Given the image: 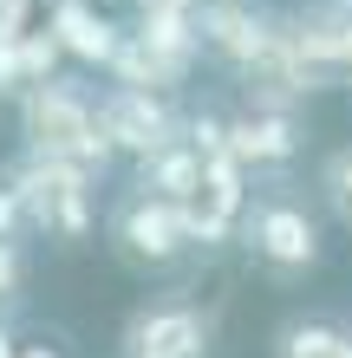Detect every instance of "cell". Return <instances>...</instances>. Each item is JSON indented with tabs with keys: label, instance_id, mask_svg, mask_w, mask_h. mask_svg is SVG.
<instances>
[{
	"label": "cell",
	"instance_id": "obj_1",
	"mask_svg": "<svg viewBox=\"0 0 352 358\" xmlns=\"http://www.w3.org/2000/svg\"><path fill=\"white\" fill-rule=\"evenodd\" d=\"M20 131H27L33 157H59V163H78V170H105L118 157L105 124H98V98L78 78H39V85H27Z\"/></svg>",
	"mask_w": 352,
	"mask_h": 358
},
{
	"label": "cell",
	"instance_id": "obj_2",
	"mask_svg": "<svg viewBox=\"0 0 352 358\" xmlns=\"http://www.w3.org/2000/svg\"><path fill=\"white\" fill-rule=\"evenodd\" d=\"M105 235H111V255L124 267H137V273H170L190 248H202L196 208L157 196V189H137V182H131V196L111 208V228H105Z\"/></svg>",
	"mask_w": 352,
	"mask_h": 358
},
{
	"label": "cell",
	"instance_id": "obj_3",
	"mask_svg": "<svg viewBox=\"0 0 352 358\" xmlns=\"http://www.w3.org/2000/svg\"><path fill=\"white\" fill-rule=\"evenodd\" d=\"M241 248L248 261H255L267 280H307V273L320 267L326 241H320V215L307 208L300 196H281V189H267L241 208Z\"/></svg>",
	"mask_w": 352,
	"mask_h": 358
},
{
	"label": "cell",
	"instance_id": "obj_4",
	"mask_svg": "<svg viewBox=\"0 0 352 358\" xmlns=\"http://www.w3.org/2000/svg\"><path fill=\"white\" fill-rule=\"evenodd\" d=\"M274 33H281V59H287L300 92L352 85V13H339L333 0H326V13L274 20Z\"/></svg>",
	"mask_w": 352,
	"mask_h": 358
},
{
	"label": "cell",
	"instance_id": "obj_5",
	"mask_svg": "<svg viewBox=\"0 0 352 358\" xmlns=\"http://www.w3.org/2000/svg\"><path fill=\"white\" fill-rule=\"evenodd\" d=\"M216 320L196 300H143L118 332V358H209Z\"/></svg>",
	"mask_w": 352,
	"mask_h": 358
},
{
	"label": "cell",
	"instance_id": "obj_6",
	"mask_svg": "<svg viewBox=\"0 0 352 358\" xmlns=\"http://www.w3.org/2000/svg\"><path fill=\"white\" fill-rule=\"evenodd\" d=\"M7 182L20 189V202H27V222L52 228L59 241H78V235L92 228L85 170H78V163H59V157H27Z\"/></svg>",
	"mask_w": 352,
	"mask_h": 358
},
{
	"label": "cell",
	"instance_id": "obj_7",
	"mask_svg": "<svg viewBox=\"0 0 352 358\" xmlns=\"http://www.w3.org/2000/svg\"><path fill=\"white\" fill-rule=\"evenodd\" d=\"M98 124H105V137H111V150L118 157H157L163 143H176L183 137V117H176V104L163 98V92H143V85H105L98 92Z\"/></svg>",
	"mask_w": 352,
	"mask_h": 358
},
{
	"label": "cell",
	"instance_id": "obj_8",
	"mask_svg": "<svg viewBox=\"0 0 352 358\" xmlns=\"http://www.w3.org/2000/svg\"><path fill=\"white\" fill-rule=\"evenodd\" d=\"M196 33H202V46L241 78H255L267 59H274V20H261L248 0H209V7L196 13Z\"/></svg>",
	"mask_w": 352,
	"mask_h": 358
},
{
	"label": "cell",
	"instance_id": "obj_9",
	"mask_svg": "<svg viewBox=\"0 0 352 358\" xmlns=\"http://www.w3.org/2000/svg\"><path fill=\"white\" fill-rule=\"evenodd\" d=\"M229 150L248 163V170H274V163H294L300 150V131L287 111H267V104H255L248 117L229 124Z\"/></svg>",
	"mask_w": 352,
	"mask_h": 358
},
{
	"label": "cell",
	"instance_id": "obj_10",
	"mask_svg": "<svg viewBox=\"0 0 352 358\" xmlns=\"http://www.w3.org/2000/svg\"><path fill=\"white\" fill-rule=\"evenodd\" d=\"M52 39L78 59V66H111L118 46H124V33L111 27V13L85 7V0H59V13H52Z\"/></svg>",
	"mask_w": 352,
	"mask_h": 358
},
{
	"label": "cell",
	"instance_id": "obj_11",
	"mask_svg": "<svg viewBox=\"0 0 352 358\" xmlns=\"http://www.w3.org/2000/svg\"><path fill=\"white\" fill-rule=\"evenodd\" d=\"M274 358H352V326L326 320V313H294L274 326Z\"/></svg>",
	"mask_w": 352,
	"mask_h": 358
},
{
	"label": "cell",
	"instance_id": "obj_12",
	"mask_svg": "<svg viewBox=\"0 0 352 358\" xmlns=\"http://www.w3.org/2000/svg\"><path fill=\"white\" fill-rule=\"evenodd\" d=\"M137 189H157V196H170V202H196L202 196V157H196V143L176 137V143H163L157 157H143L137 163Z\"/></svg>",
	"mask_w": 352,
	"mask_h": 358
},
{
	"label": "cell",
	"instance_id": "obj_13",
	"mask_svg": "<svg viewBox=\"0 0 352 358\" xmlns=\"http://www.w3.org/2000/svg\"><path fill=\"white\" fill-rule=\"evenodd\" d=\"M314 189H320L326 215H333L339 228H352V143H339V150H326V157H320Z\"/></svg>",
	"mask_w": 352,
	"mask_h": 358
},
{
	"label": "cell",
	"instance_id": "obj_14",
	"mask_svg": "<svg viewBox=\"0 0 352 358\" xmlns=\"http://www.w3.org/2000/svg\"><path fill=\"white\" fill-rule=\"evenodd\" d=\"M20 228H27V202L13 182H0V241H20Z\"/></svg>",
	"mask_w": 352,
	"mask_h": 358
},
{
	"label": "cell",
	"instance_id": "obj_15",
	"mask_svg": "<svg viewBox=\"0 0 352 358\" xmlns=\"http://www.w3.org/2000/svg\"><path fill=\"white\" fill-rule=\"evenodd\" d=\"M20 280H27V261H20V241H0V300H13Z\"/></svg>",
	"mask_w": 352,
	"mask_h": 358
},
{
	"label": "cell",
	"instance_id": "obj_16",
	"mask_svg": "<svg viewBox=\"0 0 352 358\" xmlns=\"http://www.w3.org/2000/svg\"><path fill=\"white\" fill-rule=\"evenodd\" d=\"M0 358H20V345H13V332L0 326Z\"/></svg>",
	"mask_w": 352,
	"mask_h": 358
},
{
	"label": "cell",
	"instance_id": "obj_17",
	"mask_svg": "<svg viewBox=\"0 0 352 358\" xmlns=\"http://www.w3.org/2000/svg\"><path fill=\"white\" fill-rule=\"evenodd\" d=\"M20 358H59L52 345H20Z\"/></svg>",
	"mask_w": 352,
	"mask_h": 358
},
{
	"label": "cell",
	"instance_id": "obj_18",
	"mask_svg": "<svg viewBox=\"0 0 352 358\" xmlns=\"http://www.w3.org/2000/svg\"><path fill=\"white\" fill-rule=\"evenodd\" d=\"M333 7H339V13H352V0H333Z\"/></svg>",
	"mask_w": 352,
	"mask_h": 358
}]
</instances>
